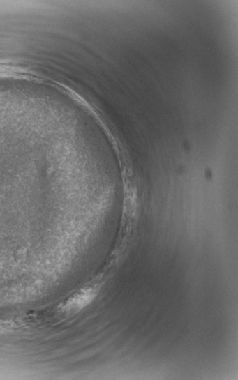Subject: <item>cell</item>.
<instances>
[{"instance_id":"6da1fadb","label":"cell","mask_w":238,"mask_h":380,"mask_svg":"<svg viewBox=\"0 0 238 380\" xmlns=\"http://www.w3.org/2000/svg\"><path fill=\"white\" fill-rule=\"evenodd\" d=\"M97 292V287H85L61 304L59 311L66 314L77 313L94 301Z\"/></svg>"}]
</instances>
